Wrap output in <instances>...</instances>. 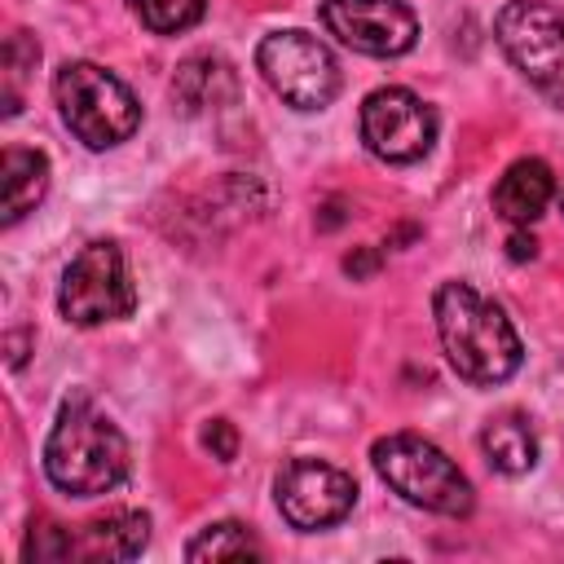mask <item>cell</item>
I'll return each instance as SVG.
<instances>
[{
  "label": "cell",
  "instance_id": "7a4b0ae2",
  "mask_svg": "<svg viewBox=\"0 0 564 564\" xmlns=\"http://www.w3.org/2000/svg\"><path fill=\"white\" fill-rule=\"evenodd\" d=\"M44 476L70 498L110 494L128 476V441L93 405V397L75 392L57 405V419L44 436Z\"/></svg>",
  "mask_w": 564,
  "mask_h": 564
},
{
  "label": "cell",
  "instance_id": "4fadbf2b",
  "mask_svg": "<svg viewBox=\"0 0 564 564\" xmlns=\"http://www.w3.org/2000/svg\"><path fill=\"white\" fill-rule=\"evenodd\" d=\"M234 93H238V75L220 53H194L172 75V97H176V106L185 115H198V110L220 106V101H234Z\"/></svg>",
  "mask_w": 564,
  "mask_h": 564
},
{
  "label": "cell",
  "instance_id": "ffe728a7",
  "mask_svg": "<svg viewBox=\"0 0 564 564\" xmlns=\"http://www.w3.org/2000/svg\"><path fill=\"white\" fill-rule=\"evenodd\" d=\"M507 247H511V260H533L538 256V242H533L529 225H516L511 238H507Z\"/></svg>",
  "mask_w": 564,
  "mask_h": 564
},
{
  "label": "cell",
  "instance_id": "9a60e30c",
  "mask_svg": "<svg viewBox=\"0 0 564 564\" xmlns=\"http://www.w3.org/2000/svg\"><path fill=\"white\" fill-rule=\"evenodd\" d=\"M0 176H4V229H9L40 207L48 189V159L44 150H31V145H4Z\"/></svg>",
  "mask_w": 564,
  "mask_h": 564
},
{
  "label": "cell",
  "instance_id": "5bb4252c",
  "mask_svg": "<svg viewBox=\"0 0 564 564\" xmlns=\"http://www.w3.org/2000/svg\"><path fill=\"white\" fill-rule=\"evenodd\" d=\"M480 449L494 471L524 476L538 467V432L520 410H502L480 427Z\"/></svg>",
  "mask_w": 564,
  "mask_h": 564
},
{
  "label": "cell",
  "instance_id": "8992f818",
  "mask_svg": "<svg viewBox=\"0 0 564 564\" xmlns=\"http://www.w3.org/2000/svg\"><path fill=\"white\" fill-rule=\"evenodd\" d=\"M256 70L291 110H326L339 97V62L308 31H273L256 48Z\"/></svg>",
  "mask_w": 564,
  "mask_h": 564
},
{
  "label": "cell",
  "instance_id": "ac0fdd59",
  "mask_svg": "<svg viewBox=\"0 0 564 564\" xmlns=\"http://www.w3.org/2000/svg\"><path fill=\"white\" fill-rule=\"evenodd\" d=\"M35 62H40L35 35L31 31H13L4 40V119H13L22 110V84L35 70Z\"/></svg>",
  "mask_w": 564,
  "mask_h": 564
},
{
  "label": "cell",
  "instance_id": "3957f363",
  "mask_svg": "<svg viewBox=\"0 0 564 564\" xmlns=\"http://www.w3.org/2000/svg\"><path fill=\"white\" fill-rule=\"evenodd\" d=\"M370 463L379 471V480L401 494L410 507L436 511V516H471L476 494L471 480L463 476V467L427 436L419 432H388L370 445Z\"/></svg>",
  "mask_w": 564,
  "mask_h": 564
},
{
  "label": "cell",
  "instance_id": "ba28073f",
  "mask_svg": "<svg viewBox=\"0 0 564 564\" xmlns=\"http://www.w3.org/2000/svg\"><path fill=\"white\" fill-rule=\"evenodd\" d=\"M361 145L383 163H419L436 141V110L410 88H375L361 101Z\"/></svg>",
  "mask_w": 564,
  "mask_h": 564
},
{
  "label": "cell",
  "instance_id": "d6986e66",
  "mask_svg": "<svg viewBox=\"0 0 564 564\" xmlns=\"http://www.w3.org/2000/svg\"><path fill=\"white\" fill-rule=\"evenodd\" d=\"M203 441H207V449H212L220 463H234V458H238V432H234L229 419H212L207 432H203Z\"/></svg>",
  "mask_w": 564,
  "mask_h": 564
},
{
  "label": "cell",
  "instance_id": "8fae6325",
  "mask_svg": "<svg viewBox=\"0 0 564 564\" xmlns=\"http://www.w3.org/2000/svg\"><path fill=\"white\" fill-rule=\"evenodd\" d=\"M150 542V516L119 507L79 529H66V560H132Z\"/></svg>",
  "mask_w": 564,
  "mask_h": 564
},
{
  "label": "cell",
  "instance_id": "e0dca14e",
  "mask_svg": "<svg viewBox=\"0 0 564 564\" xmlns=\"http://www.w3.org/2000/svg\"><path fill=\"white\" fill-rule=\"evenodd\" d=\"M128 9L137 13V22L154 35H181L189 26L203 22L207 0H128Z\"/></svg>",
  "mask_w": 564,
  "mask_h": 564
},
{
  "label": "cell",
  "instance_id": "7c38bea8",
  "mask_svg": "<svg viewBox=\"0 0 564 564\" xmlns=\"http://www.w3.org/2000/svg\"><path fill=\"white\" fill-rule=\"evenodd\" d=\"M555 198V176L542 159H516L498 185H494V212L507 220V225H529L546 212V203Z\"/></svg>",
  "mask_w": 564,
  "mask_h": 564
},
{
  "label": "cell",
  "instance_id": "277c9868",
  "mask_svg": "<svg viewBox=\"0 0 564 564\" xmlns=\"http://www.w3.org/2000/svg\"><path fill=\"white\" fill-rule=\"evenodd\" d=\"M53 101L62 123L88 150H110L141 128V106L132 88L97 62H66L53 75Z\"/></svg>",
  "mask_w": 564,
  "mask_h": 564
},
{
  "label": "cell",
  "instance_id": "6da1fadb",
  "mask_svg": "<svg viewBox=\"0 0 564 564\" xmlns=\"http://www.w3.org/2000/svg\"><path fill=\"white\" fill-rule=\"evenodd\" d=\"M432 317H436L445 361L454 366L463 383L494 388L520 370L524 348H520L511 317L502 313L498 300L480 295L471 282H458V278L441 282L432 295Z\"/></svg>",
  "mask_w": 564,
  "mask_h": 564
},
{
  "label": "cell",
  "instance_id": "9c48e42d",
  "mask_svg": "<svg viewBox=\"0 0 564 564\" xmlns=\"http://www.w3.org/2000/svg\"><path fill=\"white\" fill-rule=\"evenodd\" d=\"M273 498L291 529L317 533V529L339 524L357 507V480L335 463L291 458L273 480Z\"/></svg>",
  "mask_w": 564,
  "mask_h": 564
},
{
  "label": "cell",
  "instance_id": "2e32d148",
  "mask_svg": "<svg viewBox=\"0 0 564 564\" xmlns=\"http://www.w3.org/2000/svg\"><path fill=\"white\" fill-rule=\"evenodd\" d=\"M264 560V546L256 542V533L238 520H220V524H207L198 538H189L185 546V560Z\"/></svg>",
  "mask_w": 564,
  "mask_h": 564
},
{
  "label": "cell",
  "instance_id": "5b68a950",
  "mask_svg": "<svg viewBox=\"0 0 564 564\" xmlns=\"http://www.w3.org/2000/svg\"><path fill=\"white\" fill-rule=\"evenodd\" d=\"M57 308L70 326H106L137 308V286L115 238H93L66 264L57 286Z\"/></svg>",
  "mask_w": 564,
  "mask_h": 564
},
{
  "label": "cell",
  "instance_id": "30bf717a",
  "mask_svg": "<svg viewBox=\"0 0 564 564\" xmlns=\"http://www.w3.org/2000/svg\"><path fill=\"white\" fill-rule=\"evenodd\" d=\"M322 26L366 57H401L419 40V18L401 0H322Z\"/></svg>",
  "mask_w": 564,
  "mask_h": 564
},
{
  "label": "cell",
  "instance_id": "44dd1931",
  "mask_svg": "<svg viewBox=\"0 0 564 564\" xmlns=\"http://www.w3.org/2000/svg\"><path fill=\"white\" fill-rule=\"evenodd\" d=\"M344 269H348L352 278H366V273H375V269H379V251H357V256H344Z\"/></svg>",
  "mask_w": 564,
  "mask_h": 564
},
{
  "label": "cell",
  "instance_id": "52a82bcc",
  "mask_svg": "<svg viewBox=\"0 0 564 564\" xmlns=\"http://www.w3.org/2000/svg\"><path fill=\"white\" fill-rule=\"evenodd\" d=\"M507 62L538 88L564 84V13L542 0H507L494 18Z\"/></svg>",
  "mask_w": 564,
  "mask_h": 564
}]
</instances>
